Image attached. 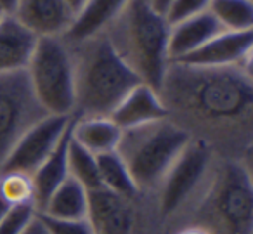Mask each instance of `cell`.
<instances>
[{
	"instance_id": "obj_1",
	"label": "cell",
	"mask_w": 253,
	"mask_h": 234,
	"mask_svg": "<svg viewBox=\"0 0 253 234\" xmlns=\"http://www.w3.org/2000/svg\"><path fill=\"white\" fill-rule=\"evenodd\" d=\"M167 116L218 158L250 161L253 139L252 66L170 63L158 89Z\"/></svg>"
},
{
	"instance_id": "obj_2",
	"label": "cell",
	"mask_w": 253,
	"mask_h": 234,
	"mask_svg": "<svg viewBox=\"0 0 253 234\" xmlns=\"http://www.w3.org/2000/svg\"><path fill=\"white\" fill-rule=\"evenodd\" d=\"M68 44L75 64L73 116H109L141 80L115 52L104 33Z\"/></svg>"
},
{
	"instance_id": "obj_3",
	"label": "cell",
	"mask_w": 253,
	"mask_h": 234,
	"mask_svg": "<svg viewBox=\"0 0 253 234\" xmlns=\"http://www.w3.org/2000/svg\"><path fill=\"white\" fill-rule=\"evenodd\" d=\"M104 35L135 77L158 91L170 64V25L165 16L146 0H132Z\"/></svg>"
},
{
	"instance_id": "obj_4",
	"label": "cell",
	"mask_w": 253,
	"mask_h": 234,
	"mask_svg": "<svg viewBox=\"0 0 253 234\" xmlns=\"http://www.w3.org/2000/svg\"><path fill=\"white\" fill-rule=\"evenodd\" d=\"M193 137L170 118L122 130L116 153L125 161L142 196H155L170 170Z\"/></svg>"
},
{
	"instance_id": "obj_5",
	"label": "cell",
	"mask_w": 253,
	"mask_h": 234,
	"mask_svg": "<svg viewBox=\"0 0 253 234\" xmlns=\"http://www.w3.org/2000/svg\"><path fill=\"white\" fill-rule=\"evenodd\" d=\"M207 215L201 226L213 234L253 233V184L250 161L218 158L194 203Z\"/></svg>"
},
{
	"instance_id": "obj_6",
	"label": "cell",
	"mask_w": 253,
	"mask_h": 234,
	"mask_svg": "<svg viewBox=\"0 0 253 234\" xmlns=\"http://www.w3.org/2000/svg\"><path fill=\"white\" fill-rule=\"evenodd\" d=\"M26 75L37 99L49 115L73 116L75 64L71 46L64 37L37 39Z\"/></svg>"
},
{
	"instance_id": "obj_7",
	"label": "cell",
	"mask_w": 253,
	"mask_h": 234,
	"mask_svg": "<svg viewBox=\"0 0 253 234\" xmlns=\"http://www.w3.org/2000/svg\"><path fill=\"white\" fill-rule=\"evenodd\" d=\"M215 160L217 154L208 144L198 139L189 140L155 192L163 217L170 219L187 206H194L210 179Z\"/></svg>"
},
{
	"instance_id": "obj_8",
	"label": "cell",
	"mask_w": 253,
	"mask_h": 234,
	"mask_svg": "<svg viewBox=\"0 0 253 234\" xmlns=\"http://www.w3.org/2000/svg\"><path fill=\"white\" fill-rule=\"evenodd\" d=\"M47 115L33 92L26 70L0 73V165L23 134Z\"/></svg>"
},
{
	"instance_id": "obj_9",
	"label": "cell",
	"mask_w": 253,
	"mask_h": 234,
	"mask_svg": "<svg viewBox=\"0 0 253 234\" xmlns=\"http://www.w3.org/2000/svg\"><path fill=\"white\" fill-rule=\"evenodd\" d=\"M73 116L47 115L23 134L2 165L0 172H23L32 175L56 149L70 130Z\"/></svg>"
},
{
	"instance_id": "obj_10",
	"label": "cell",
	"mask_w": 253,
	"mask_h": 234,
	"mask_svg": "<svg viewBox=\"0 0 253 234\" xmlns=\"http://www.w3.org/2000/svg\"><path fill=\"white\" fill-rule=\"evenodd\" d=\"M137 199L125 198L104 187L90 189L87 219L95 234H134L139 219Z\"/></svg>"
},
{
	"instance_id": "obj_11",
	"label": "cell",
	"mask_w": 253,
	"mask_h": 234,
	"mask_svg": "<svg viewBox=\"0 0 253 234\" xmlns=\"http://www.w3.org/2000/svg\"><path fill=\"white\" fill-rule=\"evenodd\" d=\"M253 30L246 32H222L198 50L175 63L205 68L252 66Z\"/></svg>"
},
{
	"instance_id": "obj_12",
	"label": "cell",
	"mask_w": 253,
	"mask_h": 234,
	"mask_svg": "<svg viewBox=\"0 0 253 234\" xmlns=\"http://www.w3.org/2000/svg\"><path fill=\"white\" fill-rule=\"evenodd\" d=\"M11 14L37 39L64 37L77 16L64 0H16Z\"/></svg>"
},
{
	"instance_id": "obj_13",
	"label": "cell",
	"mask_w": 253,
	"mask_h": 234,
	"mask_svg": "<svg viewBox=\"0 0 253 234\" xmlns=\"http://www.w3.org/2000/svg\"><path fill=\"white\" fill-rule=\"evenodd\" d=\"M109 118L122 130H126L169 116L160 92L151 85L141 82L118 102Z\"/></svg>"
},
{
	"instance_id": "obj_14",
	"label": "cell",
	"mask_w": 253,
	"mask_h": 234,
	"mask_svg": "<svg viewBox=\"0 0 253 234\" xmlns=\"http://www.w3.org/2000/svg\"><path fill=\"white\" fill-rule=\"evenodd\" d=\"M225 32L220 23L213 18L210 11L200 12L196 16L179 21L170 26L169 35V59L170 63L180 61L198 50L201 46L217 37L218 33Z\"/></svg>"
},
{
	"instance_id": "obj_15",
	"label": "cell",
	"mask_w": 253,
	"mask_h": 234,
	"mask_svg": "<svg viewBox=\"0 0 253 234\" xmlns=\"http://www.w3.org/2000/svg\"><path fill=\"white\" fill-rule=\"evenodd\" d=\"M37 37L12 14L0 19V73L26 70Z\"/></svg>"
},
{
	"instance_id": "obj_16",
	"label": "cell",
	"mask_w": 253,
	"mask_h": 234,
	"mask_svg": "<svg viewBox=\"0 0 253 234\" xmlns=\"http://www.w3.org/2000/svg\"><path fill=\"white\" fill-rule=\"evenodd\" d=\"M130 2L132 0H87L84 7L77 12L73 25L64 39L68 42H80L104 33Z\"/></svg>"
},
{
	"instance_id": "obj_17",
	"label": "cell",
	"mask_w": 253,
	"mask_h": 234,
	"mask_svg": "<svg viewBox=\"0 0 253 234\" xmlns=\"http://www.w3.org/2000/svg\"><path fill=\"white\" fill-rule=\"evenodd\" d=\"M122 129L109 116H78L71 122V139L92 154L116 151Z\"/></svg>"
},
{
	"instance_id": "obj_18",
	"label": "cell",
	"mask_w": 253,
	"mask_h": 234,
	"mask_svg": "<svg viewBox=\"0 0 253 234\" xmlns=\"http://www.w3.org/2000/svg\"><path fill=\"white\" fill-rule=\"evenodd\" d=\"M70 136H71V127L64 134L61 142L56 146V149L32 174L37 212H40V208L49 199V196L70 177V172H68V142H70Z\"/></svg>"
},
{
	"instance_id": "obj_19",
	"label": "cell",
	"mask_w": 253,
	"mask_h": 234,
	"mask_svg": "<svg viewBox=\"0 0 253 234\" xmlns=\"http://www.w3.org/2000/svg\"><path fill=\"white\" fill-rule=\"evenodd\" d=\"M88 212V191L68 177L52 194L49 196L39 213L56 219H87Z\"/></svg>"
},
{
	"instance_id": "obj_20",
	"label": "cell",
	"mask_w": 253,
	"mask_h": 234,
	"mask_svg": "<svg viewBox=\"0 0 253 234\" xmlns=\"http://www.w3.org/2000/svg\"><path fill=\"white\" fill-rule=\"evenodd\" d=\"M97 170L101 187L116 192V194H122L125 198H142L130 172L126 168L125 161L120 158V154L116 151L99 154Z\"/></svg>"
},
{
	"instance_id": "obj_21",
	"label": "cell",
	"mask_w": 253,
	"mask_h": 234,
	"mask_svg": "<svg viewBox=\"0 0 253 234\" xmlns=\"http://www.w3.org/2000/svg\"><path fill=\"white\" fill-rule=\"evenodd\" d=\"M208 11L220 23L225 32L253 30L252 0H210Z\"/></svg>"
},
{
	"instance_id": "obj_22",
	"label": "cell",
	"mask_w": 253,
	"mask_h": 234,
	"mask_svg": "<svg viewBox=\"0 0 253 234\" xmlns=\"http://www.w3.org/2000/svg\"><path fill=\"white\" fill-rule=\"evenodd\" d=\"M68 172L70 177L80 182L87 191L101 187L99 182V170H97V156L75 142L70 136L68 142Z\"/></svg>"
},
{
	"instance_id": "obj_23",
	"label": "cell",
	"mask_w": 253,
	"mask_h": 234,
	"mask_svg": "<svg viewBox=\"0 0 253 234\" xmlns=\"http://www.w3.org/2000/svg\"><path fill=\"white\" fill-rule=\"evenodd\" d=\"M0 194L9 206H35L32 175L23 174V172H0Z\"/></svg>"
},
{
	"instance_id": "obj_24",
	"label": "cell",
	"mask_w": 253,
	"mask_h": 234,
	"mask_svg": "<svg viewBox=\"0 0 253 234\" xmlns=\"http://www.w3.org/2000/svg\"><path fill=\"white\" fill-rule=\"evenodd\" d=\"M37 213L39 212L33 205L11 206L9 212L0 219V234H25Z\"/></svg>"
},
{
	"instance_id": "obj_25",
	"label": "cell",
	"mask_w": 253,
	"mask_h": 234,
	"mask_svg": "<svg viewBox=\"0 0 253 234\" xmlns=\"http://www.w3.org/2000/svg\"><path fill=\"white\" fill-rule=\"evenodd\" d=\"M47 234H95L88 219H56V217L37 213Z\"/></svg>"
},
{
	"instance_id": "obj_26",
	"label": "cell",
	"mask_w": 253,
	"mask_h": 234,
	"mask_svg": "<svg viewBox=\"0 0 253 234\" xmlns=\"http://www.w3.org/2000/svg\"><path fill=\"white\" fill-rule=\"evenodd\" d=\"M208 5H210V0H173L169 11L165 12V19L172 26L191 16L208 11Z\"/></svg>"
},
{
	"instance_id": "obj_27",
	"label": "cell",
	"mask_w": 253,
	"mask_h": 234,
	"mask_svg": "<svg viewBox=\"0 0 253 234\" xmlns=\"http://www.w3.org/2000/svg\"><path fill=\"white\" fill-rule=\"evenodd\" d=\"M175 234H213V233L208 227L201 226V224H189V226L180 227Z\"/></svg>"
},
{
	"instance_id": "obj_28",
	"label": "cell",
	"mask_w": 253,
	"mask_h": 234,
	"mask_svg": "<svg viewBox=\"0 0 253 234\" xmlns=\"http://www.w3.org/2000/svg\"><path fill=\"white\" fill-rule=\"evenodd\" d=\"M172 2L173 0H149V5H151L156 12H160V14L165 16V12L169 11V7H170Z\"/></svg>"
},
{
	"instance_id": "obj_29",
	"label": "cell",
	"mask_w": 253,
	"mask_h": 234,
	"mask_svg": "<svg viewBox=\"0 0 253 234\" xmlns=\"http://www.w3.org/2000/svg\"><path fill=\"white\" fill-rule=\"evenodd\" d=\"M25 234H47V231H45V227L42 226V222L39 220V217H35L33 222L30 224V227L25 231Z\"/></svg>"
},
{
	"instance_id": "obj_30",
	"label": "cell",
	"mask_w": 253,
	"mask_h": 234,
	"mask_svg": "<svg viewBox=\"0 0 253 234\" xmlns=\"http://www.w3.org/2000/svg\"><path fill=\"white\" fill-rule=\"evenodd\" d=\"M14 5H16V0H0V9H2L5 14H11Z\"/></svg>"
},
{
	"instance_id": "obj_31",
	"label": "cell",
	"mask_w": 253,
	"mask_h": 234,
	"mask_svg": "<svg viewBox=\"0 0 253 234\" xmlns=\"http://www.w3.org/2000/svg\"><path fill=\"white\" fill-rule=\"evenodd\" d=\"M64 2H66V4L75 11V14H77V12L85 5V2H87V0H64Z\"/></svg>"
},
{
	"instance_id": "obj_32",
	"label": "cell",
	"mask_w": 253,
	"mask_h": 234,
	"mask_svg": "<svg viewBox=\"0 0 253 234\" xmlns=\"http://www.w3.org/2000/svg\"><path fill=\"white\" fill-rule=\"evenodd\" d=\"M9 208H11V206L7 205V201H5V199L2 198V194H0V219L9 212Z\"/></svg>"
},
{
	"instance_id": "obj_33",
	"label": "cell",
	"mask_w": 253,
	"mask_h": 234,
	"mask_svg": "<svg viewBox=\"0 0 253 234\" xmlns=\"http://www.w3.org/2000/svg\"><path fill=\"white\" fill-rule=\"evenodd\" d=\"M4 16H5V12H4V11H2V9H0V19L4 18Z\"/></svg>"
},
{
	"instance_id": "obj_34",
	"label": "cell",
	"mask_w": 253,
	"mask_h": 234,
	"mask_svg": "<svg viewBox=\"0 0 253 234\" xmlns=\"http://www.w3.org/2000/svg\"><path fill=\"white\" fill-rule=\"evenodd\" d=\"M146 2H149V0H146Z\"/></svg>"
}]
</instances>
